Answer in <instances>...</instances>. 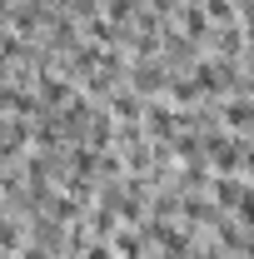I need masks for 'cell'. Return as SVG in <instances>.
<instances>
[{"label":"cell","instance_id":"6da1fadb","mask_svg":"<svg viewBox=\"0 0 254 259\" xmlns=\"http://www.w3.org/2000/svg\"><path fill=\"white\" fill-rule=\"evenodd\" d=\"M185 30H190V35H204V15H199L194 5H190V10H185Z\"/></svg>","mask_w":254,"mask_h":259},{"label":"cell","instance_id":"7a4b0ae2","mask_svg":"<svg viewBox=\"0 0 254 259\" xmlns=\"http://www.w3.org/2000/svg\"><path fill=\"white\" fill-rule=\"evenodd\" d=\"M209 15L215 20H229V0H209Z\"/></svg>","mask_w":254,"mask_h":259},{"label":"cell","instance_id":"3957f363","mask_svg":"<svg viewBox=\"0 0 254 259\" xmlns=\"http://www.w3.org/2000/svg\"><path fill=\"white\" fill-rule=\"evenodd\" d=\"M85 259H115V254H110V244L100 239V244H90V254H85Z\"/></svg>","mask_w":254,"mask_h":259}]
</instances>
